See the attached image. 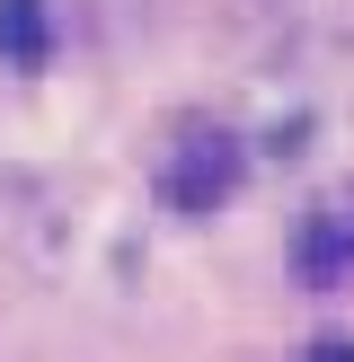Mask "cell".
Returning a JSON list of instances; mask_svg holds the SVG:
<instances>
[{
  "label": "cell",
  "mask_w": 354,
  "mask_h": 362,
  "mask_svg": "<svg viewBox=\"0 0 354 362\" xmlns=\"http://www.w3.org/2000/svg\"><path fill=\"white\" fill-rule=\"evenodd\" d=\"M45 53H53L45 0H0V62H18V71H45Z\"/></svg>",
  "instance_id": "cell-3"
},
{
  "label": "cell",
  "mask_w": 354,
  "mask_h": 362,
  "mask_svg": "<svg viewBox=\"0 0 354 362\" xmlns=\"http://www.w3.org/2000/svg\"><path fill=\"white\" fill-rule=\"evenodd\" d=\"M230 186H239V151H230L222 133H195L186 151H177V168H169V204H186V212H212Z\"/></svg>",
  "instance_id": "cell-1"
},
{
  "label": "cell",
  "mask_w": 354,
  "mask_h": 362,
  "mask_svg": "<svg viewBox=\"0 0 354 362\" xmlns=\"http://www.w3.org/2000/svg\"><path fill=\"white\" fill-rule=\"evenodd\" d=\"M354 265V204H319L310 230H301V274L310 283H336Z\"/></svg>",
  "instance_id": "cell-2"
},
{
  "label": "cell",
  "mask_w": 354,
  "mask_h": 362,
  "mask_svg": "<svg viewBox=\"0 0 354 362\" xmlns=\"http://www.w3.org/2000/svg\"><path fill=\"white\" fill-rule=\"evenodd\" d=\"M310 362H354V345H336V336H328V345H319Z\"/></svg>",
  "instance_id": "cell-4"
}]
</instances>
